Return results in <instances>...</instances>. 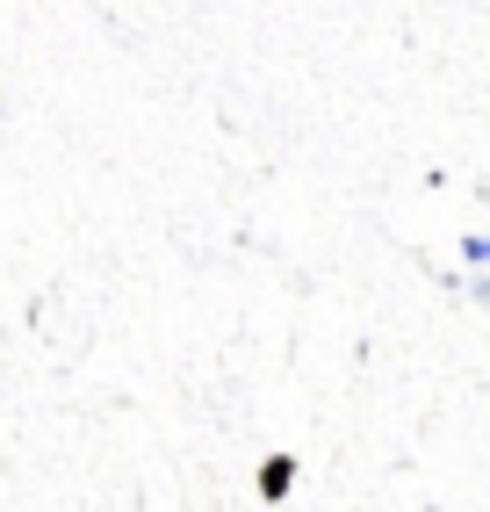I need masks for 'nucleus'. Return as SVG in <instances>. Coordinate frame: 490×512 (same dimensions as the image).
Listing matches in <instances>:
<instances>
[{
	"mask_svg": "<svg viewBox=\"0 0 490 512\" xmlns=\"http://www.w3.org/2000/svg\"><path fill=\"white\" fill-rule=\"evenodd\" d=\"M462 289H469V296H476V303H483V311H490V275H469V282H462Z\"/></svg>",
	"mask_w": 490,
	"mask_h": 512,
	"instance_id": "obj_1",
	"label": "nucleus"
},
{
	"mask_svg": "<svg viewBox=\"0 0 490 512\" xmlns=\"http://www.w3.org/2000/svg\"><path fill=\"white\" fill-rule=\"evenodd\" d=\"M462 253H469V260H483V267H490V238H469V246H462Z\"/></svg>",
	"mask_w": 490,
	"mask_h": 512,
	"instance_id": "obj_2",
	"label": "nucleus"
}]
</instances>
